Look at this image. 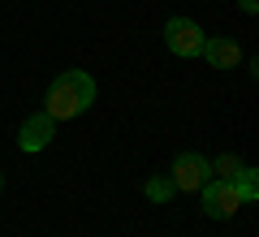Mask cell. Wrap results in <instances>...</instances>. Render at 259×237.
<instances>
[{"label":"cell","mask_w":259,"mask_h":237,"mask_svg":"<svg viewBox=\"0 0 259 237\" xmlns=\"http://www.w3.org/2000/svg\"><path fill=\"white\" fill-rule=\"evenodd\" d=\"M95 104V78L87 69H65L52 86H48V100H44V112L52 121H69L78 112H87Z\"/></svg>","instance_id":"6da1fadb"},{"label":"cell","mask_w":259,"mask_h":237,"mask_svg":"<svg viewBox=\"0 0 259 237\" xmlns=\"http://www.w3.org/2000/svg\"><path fill=\"white\" fill-rule=\"evenodd\" d=\"M168 181H173V190H203V185L212 181V160L199 155V151H182L173 160Z\"/></svg>","instance_id":"7a4b0ae2"},{"label":"cell","mask_w":259,"mask_h":237,"mask_svg":"<svg viewBox=\"0 0 259 237\" xmlns=\"http://www.w3.org/2000/svg\"><path fill=\"white\" fill-rule=\"evenodd\" d=\"M203 30H199V22H190V18H168L164 22V43H168V52L173 56H199L203 52Z\"/></svg>","instance_id":"3957f363"},{"label":"cell","mask_w":259,"mask_h":237,"mask_svg":"<svg viewBox=\"0 0 259 237\" xmlns=\"http://www.w3.org/2000/svg\"><path fill=\"white\" fill-rule=\"evenodd\" d=\"M238 207H242V194H238V185H233V181H207L203 185V211L212 220L238 216Z\"/></svg>","instance_id":"277c9868"},{"label":"cell","mask_w":259,"mask_h":237,"mask_svg":"<svg viewBox=\"0 0 259 237\" xmlns=\"http://www.w3.org/2000/svg\"><path fill=\"white\" fill-rule=\"evenodd\" d=\"M52 134H56V121L48 117V112H35V117L22 121V129H18V147H22V151H44V147L52 143Z\"/></svg>","instance_id":"5b68a950"},{"label":"cell","mask_w":259,"mask_h":237,"mask_svg":"<svg viewBox=\"0 0 259 237\" xmlns=\"http://www.w3.org/2000/svg\"><path fill=\"white\" fill-rule=\"evenodd\" d=\"M203 56L216 65V69H238L242 48L233 43V39H203Z\"/></svg>","instance_id":"8992f818"},{"label":"cell","mask_w":259,"mask_h":237,"mask_svg":"<svg viewBox=\"0 0 259 237\" xmlns=\"http://www.w3.org/2000/svg\"><path fill=\"white\" fill-rule=\"evenodd\" d=\"M233 185H238V194H242V203H250L259 194V177H255V168H242L238 177H233Z\"/></svg>","instance_id":"52a82bcc"},{"label":"cell","mask_w":259,"mask_h":237,"mask_svg":"<svg viewBox=\"0 0 259 237\" xmlns=\"http://www.w3.org/2000/svg\"><path fill=\"white\" fill-rule=\"evenodd\" d=\"M143 190H147L151 203H168V199H173V181H168V177H151Z\"/></svg>","instance_id":"ba28073f"},{"label":"cell","mask_w":259,"mask_h":237,"mask_svg":"<svg viewBox=\"0 0 259 237\" xmlns=\"http://www.w3.org/2000/svg\"><path fill=\"white\" fill-rule=\"evenodd\" d=\"M212 173H221V181H233V177L242 173V164L233 160V155H225V160H216V164H212Z\"/></svg>","instance_id":"9c48e42d"},{"label":"cell","mask_w":259,"mask_h":237,"mask_svg":"<svg viewBox=\"0 0 259 237\" xmlns=\"http://www.w3.org/2000/svg\"><path fill=\"white\" fill-rule=\"evenodd\" d=\"M238 5H242V13H255L259 9V0H238Z\"/></svg>","instance_id":"30bf717a"},{"label":"cell","mask_w":259,"mask_h":237,"mask_svg":"<svg viewBox=\"0 0 259 237\" xmlns=\"http://www.w3.org/2000/svg\"><path fill=\"white\" fill-rule=\"evenodd\" d=\"M0 185H5V177H0Z\"/></svg>","instance_id":"8fae6325"}]
</instances>
